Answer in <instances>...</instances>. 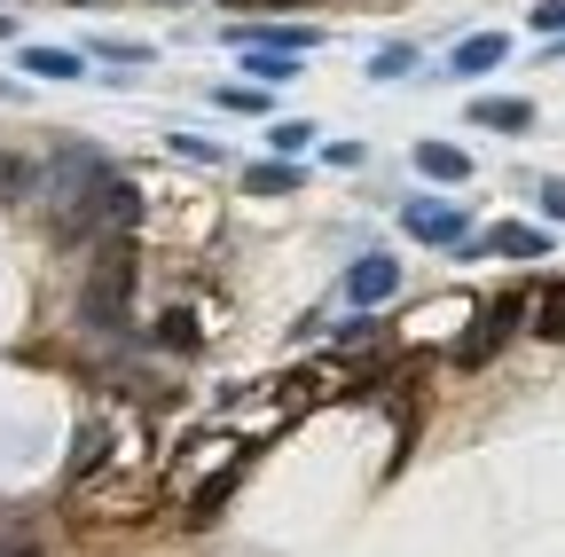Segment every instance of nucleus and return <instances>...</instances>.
<instances>
[{
    "label": "nucleus",
    "mask_w": 565,
    "mask_h": 557,
    "mask_svg": "<svg viewBox=\"0 0 565 557\" xmlns=\"http://www.w3.org/2000/svg\"><path fill=\"white\" fill-rule=\"evenodd\" d=\"M134 251L126 244H110L103 259H95V275H87V322H103V330H118L126 322V299H134Z\"/></svg>",
    "instance_id": "f257e3e1"
},
{
    "label": "nucleus",
    "mask_w": 565,
    "mask_h": 557,
    "mask_svg": "<svg viewBox=\"0 0 565 557\" xmlns=\"http://www.w3.org/2000/svg\"><path fill=\"white\" fill-rule=\"evenodd\" d=\"M416 173H433V181H463V173H471V150H456V142H416Z\"/></svg>",
    "instance_id": "1a4fd4ad"
},
{
    "label": "nucleus",
    "mask_w": 565,
    "mask_h": 557,
    "mask_svg": "<svg viewBox=\"0 0 565 557\" xmlns=\"http://www.w3.org/2000/svg\"><path fill=\"white\" fill-rule=\"evenodd\" d=\"M158 345H173V354H196V345H204V330H196V314H189V307H173V314L158 322Z\"/></svg>",
    "instance_id": "2eb2a0df"
},
{
    "label": "nucleus",
    "mask_w": 565,
    "mask_h": 557,
    "mask_svg": "<svg viewBox=\"0 0 565 557\" xmlns=\"http://www.w3.org/2000/svg\"><path fill=\"white\" fill-rule=\"evenodd\" d=\"M338 345H345V354H370V345H377V322H345Z\"/></svg>",
    "instance_id": "f3484780"
},
{
    "label": "nucleus",
    "mask_w": 565,
    "mask_h": 557,
    "mask_svg": "<svg viewBox=\"0 0 565 557\" xmlns=\"http://www.w3.org/2000/svg\"><path fill=\"white\" fill-rule=\"evenodd\" d=\"M228 495H236V463H228V471H212L196 495H189V526H212V518L228 511Z\"/></svg>",
    "instance_id": "0eeeda50"
},
{
    "label": "nucleus",
    "mask_w": 565,
    "mask_h": 557,
    "mask_svg": "<svg viewBox=\"0 0 565 557\" xmlns=\"http://www.w3.org/2000/svg\"><path fill=\"white\" fill-rule=\"evenodd\" d=\"M267 142H275V158H282V165H291V158L315 142V126H307V118H275V126H267Z\"/></svg>",
    "instance_id": "dca6fc26"
},
{
    "label": "nucleus",
    "mask_w": 565,
    "mask_h": 557,
    "mask_svg": "<svg viewBox=\"0 0 565 557\" xmlns=\"http://www.w3.org/2000/svg\"><path fill=\"white\" fill-rule=\"evenodd\" d=\"M534 32H550V40H565V0H542V9H534Z\"/></svg>",
    "instance_id": "6ab92c4d"
},
{
    "label": "nucleus",
    "mask_w": 565,
    "mask_h": 557,
    "mask_svg": "<svg viewBox=\"0 0 565 557\" xmlns=\"http://www.w3.org/2000/svg\"><path fill=\"white\" fill-rule=\"evenodd\" d=\"M526 322H534V338L565 345V275H557V283H542V299H526Z\"/></svg>",
    "instance_id": "423d86ee"
},
{
    "label": "nucleus",
    "mask_w": 565,
    "mask_h": 557,
    "mask_svg": "<svg viewBox=\"0 0 565 557\" xmlns=\"http://www.w3.org/2000/svg\"><path fill=\"white\" fill-rule=\"evenodd\" d=\"M408 63H416V47H385V55L370 63V72H377V79H401V72H408Z\"/></svg>",
    "instance_id": "a211bd4d"
},
{
    "label": "nucleus",
    "mask_w": 565,
    "mask_h": 557,
    "mask_svg": "<svg viewBox=\"0 0 565 557\" xmlns=\"http://www.w3.org/2000/svg\"><path fill=\"white\" fill-rule=\"evenodd\" d=\"M173 150H181V158H196V165H212V158H221L212 142H196V133H173Z\"/></svg>",
    "instance_id": "412c9836"
},
{
    "label": "nucleus",
    "mask_w": 565,
    "mask_h": 557,
    "mask_svg": "<svg viewBox=\"0 0 565 557\" xmlns=\"http://www.w3.org/2000/svg\"><path fill=\"white\" fill-rule=\"evenodd\" d=\"M0 557H40V549H32L24 534H0Z\"/></svg>",
    "instance_id": "5701e85b"
},
{
    "label": "nucleus",
    "mask_w": 565,
    "mask_h": 557,
    "mask_svg": "<svg viewBox=\"0 0 565 557\" xmlns=\"http://www.w3.org/2000/svg\"><path fill=\"white\" fill-rule=\"evenodd\" d=\"M103 448H110V440H103V432H87V440H79V456H71V471H79V479H87V471L103 463Z\"/></svg>",
    "instance_id": "aec40b11"
},
{
    "label": "nucleus",
    "mask_w": 565,
    "mask_h": 557,
    "mask_svg": "<svg viewBox=\"0 0 565 557\" xmlns=\"http://www.w3.org/2000/svg\"><path fill=\"white\" fill-rule=\"evenodd\" d=\"M134 221H141V189H134V181H110V173H103V181L87 189V228H103V236H126Z\"/></svg>",
    "instance_id": "7ed1b4c3"
},
{
    "label": "nucleus",
    "mask_w": 565,
    "mask_h": 557,
    "mask_svg": "<svg viewBox=\"0 0 565 557\" xmlns=\"http://www.w3.org/2000/svg\"><path fill=\"white\" fill-rule=\"evenodd\" d=\"M24 72L32 79H79V55L71 47H24Z\"/></svg>",
    "instance_id": "ddd939ff"
},
{
    "label": "nucleus",
    "mask_w": 565,
    "mask_h": 557,
    "mask_svg": "<svg viewBox=\"0 0 565 557\" xmlns=\"http://www.w3.org/2000/svg\"><path fill=\"white\" fill-rule=\"evenodd\" d=\"M32 189H40V165L17 158V150H0V204H24Z\"/></svg>",
    "instance_id": "9b49d317"
},
{
    "label": "nucleus",
    "mask_w": 565,
    "mask_h": 557,
    "mask_svg": "<svg viewBox=\"0 0 565 557\" xmlns=\"http://www.w3.org/2000/svg\"><path fill=\"white\" fill-rule=\"evenodd\" d=\"M244 189H252V196H291V189H299V165H282V158H275V165H252Z\"/></svg>",
    "instance_id": "4468645a"
},
{
    "label": "nucleus",
    "mask_w": 565,
    "mask_h": 557,
    "mask_svg": "<svg viewBox=\"0 0 565 557\" xmlns=\"http://www.w3.org/2000/svg\"><path fill=\"white\" fill-rule=\"evenodd\" d=\"M487 251H494V259H542V251H550V236H542V228L503 221V228H487Z\"/></svg>",
    "instance_id": "6e6552de"
},
{
    "label": "nucleus",
    "mask_w": 565,
    "mask_h": 557,
    "mask_svg": "<svg viewBox=\"0 0 565 557\" xmlns=\"http://www.w3.org/2000/svg\"><path fill=\"white\" fill-rule=\"evenodd\" d=\"M471 118H479V126H494V133H526V126H534V110H526V103H511V95L471 103Z\"/></svg>",
    "instance_id": "9d476101"
},
{
    "label": "nucleus",
    "mask_w": 565,
    "mask_h": 557,
    "mask_svg": "<svg viewBox=\"0 0 565 557\" xmlns=\"http://www.w3.org/2000/svg\"><path fill=\"white\" fill-rule=\"evenodd\" d=\"M519 322H526V299H519V291H503V299H494V307H487V314H479V322L456 338V362H463V369L494 362V354H503V338H511Z\"/></svg>",
    "instance_id": "f03ea898"
},
{
    "label": "nucleus",
    "mask_w": 565,
    "mask_h": 557,
    "mask_svg": "<svg viewBox=\"0 0 565 557\" xmlns=\"http://www.w3.org/2000/svg\"><path fill=\"white\" fill-rule=\"evenodd\" d=\"M236 9H259V0H236Z\"/></svg>",
    "instance_id": "b1692460"
},
{
    "label": "nucleus",
    "mask_w": 565,
    "mask_h": 557,
    "mask_svg": "<svg viewBox=\"0 0 565 557\" xmlns=\"http://www.w3.org/2000/svg\"><path fill=\"white\" fill-rule=\"evenodd\" d=\"M401 228H408L416 244H463V213H456V204H408Z\"/></svg>",
    "instance_id": "39448f33"
},
{
    "label": "nucleus",
    "mask_w": 565,
    "mask_h": 557,
    "mask_svg": "<svg viewBox=\"0 0 565 557\" xmlns=\"http://www.w3.org/2000/svg\"><path fill=\"white\" fill-rule=\"evenodd\" d=\"M393 291H401V267H393L385 251H370V259L345 267V299H353V307H377V299H393Z\"/></svg>",
    "instance_id": "20e7f679"
},
{
    "label": "nucleus",
    "mask_w": 565,
    "mask_h": 557,
    "mask_svg": "<svg viewBox=\"0 0 565 557\" xmlns=\"http://www.w3.org/2000/svg\"><path fill=\"white\" fill-rule=\"evenodd\" d=\"M503 47H511L503 32H471V40L456 47V72H494V63H503Z\"/></svg>",
    "instance_id": "f8f14e48"
},
{
    "label": "nucleus",
    "mask_w": 565,
    "mask_h": 557,
    "mask_svg": "<svg viewBox=\"0 0 565 557\" xmlns=\"http://www.w3.org/2000/svg\"><path fill=\"white\" fill-rule=\"evenodd\" d=\"M542 213H550V221H565V181H542Z\"/></svg>",
    "instance_id": "4be33fe9"
}]
</instances>
